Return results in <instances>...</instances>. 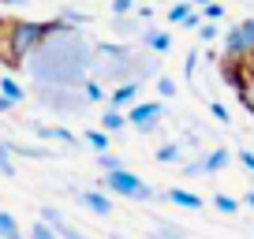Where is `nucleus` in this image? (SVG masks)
Returning <instances> with one entry per match:
<instances>
[{
	"label": "nucleus",
	"instance_id": "1",
	"mask_svg": "<svg viewBox=\"0 0 254 239\" xmlns=\"http://www.w3.org/2000/svg\"><path fill=\"white\" fill-rule=\"evenodd\" d=\"M94 67V45L82 38L79 26L56 19V30L26 56V71L38 86H82Z\"/></svg>",
	"mask_w": 254,
	"mask_h": 239
},
{
	"label": "nucleus",
	"instance_id": "2",
	"mask_svg": "<svg viewBox=\"0 0 254 239\" xmlns=\"http://www.w3.org/2000/svg\"><path fill=\"white\" fill-rule=\"evenodd\" d=\"M56 30V23H38V19H15L4 23V41H0V60L8 67H23L26 56Z\"/></svg>",
	"mask_w": 254,
	"mask_h": 239
},
{
	"label": "nucleus",
	"instance_id": "3",
	"mask_svg": "<svg viewBox=\"0 0 254 239\" xmlns=\"http://www.w3.org/2000/svg\"><path fill=\"white\" fill-rule=\"evenodd\" d=\"M101 187H105V194H120V198H127V202H153V198H157V191H153V187L146 183L142 176L127 172V168L105 172Z\"/></svg>",
	"mask_w": 254,
	"mask_h": 239
},
{
	"label": "nucleus",
	"instance_id": "4",
	"mask_svg": "<svg viewBox=\"0 0 254 239\" xmlns=\"http://www.w3.org/2000/svg\"><path fill=\"white\" fill-rule=\"evenodd\" d=\"M34 97H38L45 109H53L56 116H71V112H79V109L90 105L79 86H34Z\"/></svg>",
	"mask_w": 254,
	"mask_h": 239
},
{
	"label": "nucleus",
	"instance_id": "5",
	"mask_svg": "<svg viewBox=\"0 0 254 239\" xmlns=\"http://www.w3.org/2000/svg\"><path fill=\"white\" fill-rule=\"evenodd\" d=\"M224 56L228 60H254V19H243L224 30Z\"/></svg>",
	"mask_w": 254,
	"mask_h": 239
},
{
	"label": "nucleus",
	"instance_id": "6",
	"mask_svg": "<svg viewBox=\"0 0 254 239\" xmlns=\"http://www.w3.org/2000/svg\"><path fill=\"white\" fill-rule=\"evenodd\" d=\"M161 116H165V105L161 101H138L127 109V123L138 131V135H153L161 123Z\"/></svg>",
	"mask_w": 254,
	"mask_h": 239
},
{
	"label": "nucleus",
	"instance_id": "7",
	"mask_svg": "<svg viewBox=\"0 0 254 239\" xmlns=\"http://www.w3.org/2000/svg\"><path fill=\"white\" fill-rule=\"evenodd\" d=\"M79 206H86L94 217H109L112 213V198L105 191H79Z\"/></svg>",
	"mask_w": 254,
	"mask_h": 239
},
{
	"label": "nucleus",
	"instance_id": "8",
	"mask_svg": "<svg viewBox=\"0 0 254 239\" xmlns=\"http://www.w3.org/2000/svg\"><path fill=\"white\" fill-rule=\"evenodd\" d=\"M109 105L112 109H131V105H138V82H120V86H112Z\"/></svg>",
	"mask_w": 254,
	"mask_h": 239
},
{
	"label": "nucleus",
	"instance_id": "9",
	"mask_svg": "<svg viewBox=\"0 0 254 239\" xmlns=\"http://www.w3.org/2000/svg\"><path fill=\"white\" fill-rule=\"evenodd\" d=\"M142 45L150 49V53H168V49H172V34L168 30H150V26H146L142 30Z\"/></svg>",
	"mask_w": 254,
	"mask_h": 239
},
{
	"label": "nucleus",
	"instance_id": "10",
	"mask_svg": "<svg viewBox=\"0 0 254 239\" xmlns=\"http://www.w3.org/2000/svg\"><path fill=\"white\" fill-rule=\"evenodd\" d=\"M165 198L172 202V206H180V209H202V198L194 191H183V187H168Z\"/></svg>",
	"mask_w": 254,
	"mask_h": 239
},
{
	"label": "nucleus",
	"instance_id": "11",
	"mask_svg": "<svg viewBox=\"0 0 254 239\" xmlns=\"http://www.w3.org/2000/svg\"><path fill=\"white\" fill-rule=\"evenodd\" d=\"M236 97H239V105L254 116V60H247V79H243V86L236 90Z\"/></svg>",
	"mask_w": 254,
	"mask_h": 239
},
{
	"label": "nucleus",
	"instance_id": "12",
	"mask_svg": "<svg viewBox=\"0 0 254 239\" xmlns=\"http://www.w3.org/2000/svg\"><path fill=\"white\" fill-rule=\"evenodd\" d=\"M124 127H127V112L109 105V109H105V116H101V131H105V135H116V131H124Z\"/></svg>",
	"mask_w": 254,
	"mask_h": 239
},
{
	"label": "nucleus",
	"instance_id": "13",
	"mask_svg": "<svg viewBox=\"0 0 254 239\" xmlns=\"http://www.w3.org/2000/svg\"><path fill=\"white\" fill-rule=\"evenodd\" d=\"M228 161H232V150L217 146V150H209L206 157H202V165H206V172H221V168H228Z\"/></svg>",
	"mask_w": 254,
	"mask_h": 239
},
{
	"label": "nucleus",
	"instance_id": "14",
	"mask_svg": "<svg viewBox=\"0 0 254 239\" xmlns=\"http://www.w3.org/2000/svg\"><path fill=\"white\" fill-rule=\"evenodd\" d=\"M0 94L8 97L11 105H23V101H26V90H23V82H15L11 75H4V79H0Z\"/></svg>",
	"mask_w": 254,
	"mask_h": 239
},
{
	"label": "nucleus",
	"instance_id": "15",
	"mask_svg": "<svg viewBox=\"0 0 254 239\" xmlns=\"http://www.w3.org/2000/svg\"><path fill=\"white\" fill-rule=\"evenodd\" d=\"M180 157H183L180 142H161L157 150H153V161H157V165H176Z\"/></svg>",
	"mask_w": 254,
	"mask_h": 239
},
{
	"label": "nucleus",
	"instance_id": "16",
	"mask_svg": "<svg viewBox=\"0 0 254 239\" xmlns=\"http://www.w3.org/2000/svg\"><path fill=\"white\" fill-rule=\"evenodd\" d=\"M34 131H38V135H41V138H56V142H67V146H79V138H75V135H71V131H67V127H41V123H38V127H34Z\"/></svg>",
	"mask_w": 254,
	"mask_h": 239
},
{
	"label": "nucleus",
	"instance_id": "17",
	"mask_svg": "<svg viewBox=\"0 0 254 239\" xmlns=\"http://www.w3.org/2000/svg\"><path fill=\"white\" fill-rule=\"evenodd\" d=\"M0 239H23L19 221H15L11 213H4V209H0Z\"/></svg>",
	"mask_w": 254,
	"mask_h": 239
},
{
	"label": "nucleus",
	"instance_id": "18",
	"mask_svg": "<svg viewBox=\"0 0 254 239\" xmlns=\"http://www.w3.org/2000/svg\"><path fill=\"white\" fill-rule=\"evenodd\" d=\"M79 90H82V97H86V101H105V97H109V94H105V86L94 79V75H86Z\"/></svg>",
	"mask_w": 254,
	"mask_h": 239
},
{
	"label": "nucleus",
	"instance_id": "19",
	"mask_svg": "<svg viewBox=\"0 0 254 239\" xmlns=\"http://www.w3.org/2000/svg\"><path fill=\"white\" fill-rule=\"evenodd\" d=\"M38 221L49 224L53 232H60L64 224H67V221H64V213H60V209H53V206H41V209H38Z\"/></svg>",
	"mask_w": 254,
	"mask_h": 239
},
{
	"label": "nucleus",
	"instance_id": "20",
	"mask_svg": "<svg viewBox=\"0 0 254 239\" xmlns=\"http://www.w3.org/2000/svg\"><path fill=\"white\" fill-rule=\"evenodd\" d=\"M190 11H194V8H190L187 0H176L172 8H168V23H176V26H183V23H187V15H190Z\"/></svg>",
	"mask_w": 254,
	"mask_h": 239
},
{
	"label": "nucleus",
	"instance_id": "21",
	"mask_svg": "<svg viewBox=\"0 0 254 239\" xmlns=\"http://www.w3.org/2000/svg\"><path fill=\"white\" fill-rule=\"evenodd\" d=\"M82 138H86V142H90V146H94V150H97V153H105V150H109V135H105V131H101V127H94V131H86V135H82Z\"/></svg>",
	"mask_w": 254,
	"mask_h": 239
},
{
	"label": "nucleus",
	"instance_id": "22",
	"mask_svg": "<svg viewBox=\"0 0 254 239\" xmlns=\"http://www.w3.org/2000/svg\"><path fill=\"white\" fill-rule=\"evenodd\" d=\"M0 172L8 176V179L15 176V161H11V146L8 142H0Z\"/></svg>",
	"mask_w": 254,
	"mask_h": 239
},
{
	"label": "nucleus",
	"instance_id": "23",
	"mask_svg": "<svg viewBox=\"0 0 254 239\" xmlns=\"http://www.w3.org/2000/svg\"><path fill=\"white\" fill-rule=\"evenodd\" d=\"M213 206H217V213L232 217V213L239 209V202H236V198H228V194H213Z\"/></svg>",
	"mask_w": 254,
	"mask_h": 239
},
{
	"label": "nucleus",
	"instance_id": "24",
	"mask_svg": "<svg viewBox=\"0 0 254 239\" xmlns=\"http://www.w3.org/2000/svg\"><path fill=\"white\" fill-rule=\"evenodd\" d=\"M157 232L168 236V239H187V232H183L180 224H172V221H157Z\"/></svg>",
	"mask_w": 254,
	"mask_h": 239
},
{
	"label": "nucleus",
	"instance_id": "25",
	"mask_svg": "<svg viewBox=\"0 0 254 239\" xmlns=\"http://www.w3.org/2000/svg\"><path fill=\"white\" fill-rule=\"evenodd\" d=\"M60 23H67V26H86V23H90V15H86V11H75V8H67Z\"/></svg>",
	"mask_w": 254,
	"mask_h": 239
},
{
	"label": "nucleus",
	"instance_id": "26",
	"mask_svg": "<svg viewBox=\"0 0 254 239\" xmlns=\"http://www.w3.org/2000/svg\"><path fill=\"white\" fill-rule=\"evenodd\" d=\"M157 97L165 101V97H176V82L168 79V75H157Z\"/></svg>",
	"mask_w": 254,
	"mask_h": 239
},
{
	"label": "nucleus",
	"instance_id": "27",
	"mask_svg": "<svg viewBox=\"0 0 254 239\" xmlns=\"http://www.w3.org/2000/svg\"><path fill=\"white\" fill-rule=\"evenodd\" d=\"M26 239H60V236H56V232L49 228V224H41V221H38L30 232H26Z\"/></svg>",
	"mask_w": 254,
	"mask_h": 239
},
{
	"label": "nucleus",
	"instance_id": "28",
	"mask_svg": "<svg viewBox=\"0 0 254 239\" xmlns=\"http://www.w3.org/2000/svg\"><path fill=\"white\" fill-rule=\"evenodd\" d=\"M97 165H101L105 172H116V168H124V161H120L116 153H97Z\"/></svg>",
	"mask_w": 254,
	"mask_h": 239
},
{
	"label": "nucleus",
	"instance_id": "29",
	"mask_svg": "<svg viewBox=\"0 0 254 239\" xmlns=\"http://www.w3.org/2000/svg\"><path fill=\"white\" fill-rule=\"evenodd\" d=\"M202 19H206V23H221L224 8H221V4H206V8H202Z\"/></svg>",
	"mask_w": 254,
	"mask_h": 239
},
{
	"label": "nucleus",
	"instance_id": "30",
	"mask_svg": "<svg viewBox=\"0 0 254 239\" xmlns=\"http://www.w3.org/2000/svg\"><path fill=\"white\" fill-rule=\"evenodd\" d=\"M56 236H60V239H90L86 232H79V228H75V224H64V228L56 232Z\"/></svg>",
	"mask_w": 254,
	"mask_h": 239
},
{
	"label": "nucleus",
	"instance_id": "31",
	"mask_svg": "<svg viewBox=\"0 0 254 239\" xmlns=\"http://www.w3.org/2000/svg\"><path fill=\"white\" fill-rule=\"evenodd\" d=\"M217 34H221V26H217V23H202V26H198V38H202V41H213Z\"/></svg>",
	"mask_w": 254,
	"mask_h": 239
},
{
	"label": "nucleus",
	"instance_id": "32",
	"mask_svg": "<svg viewBox=\"0 0 254 239\" xmlns=\"http://www.w3.org/2000/svg\"><path fill=\"white\" fill-rule=\"evenodd\" d=\"M131 8H135V0H112V19H116V15H127Z\"/></svg>",
	"mask_w": 254,
	"mask_h": 239
},
{
	"label": "nucleus",
	"instance_id": "33",
	"mask_svg": "<svg viewBox=\"0 0 254 239\" xmlns=\"http://www.w3.org/2000/svg\"><path fill=\"white\" fill-rule=\"evenodd\" d=\"M194 67H198V53H187V60H183V75H194Z\"/></svg>",
	"mask_w": 254,
	"mask_h": 239
},
{
	"label": "nucleus",
	"instance_id": "34",
	"mask_svg": "<svg viewBox=\"0 0 254 239\" xmlns=\"http://www.w3.org/2000/svg\"><path fill=\"white\" fill-rule=\"evenodd\" d=\"M209 112H213V116L221 120V123H228V109H224L221 101H213V105H209Z\"/></svg>",
	"mask_w": 254,
	"mask_h": 239
},
{
	"label": "nucleus",
	"instance_id": "35",
	"mask_svg": "<svg viewBox=\"0 0 254 239\" xmlns=\"http://www.w3.org/2000/svg\"><path fill=\"white\" fill-rule=\"evenodd\" d=\"M239 165H243L247 172H254V153L251 150H239Z\"/></svg>",
	"mask_w": 254,
	"mask_h": 239
},
{
	"label": "nucleus",
	"instance_id": "36",
	"mask_svg": "<svg viewBox=\"0 0 254 239\" xmlns=\"http://www.w3.org/2000/svg\"><path fill=\"white\" fill-rule=\"evenodd\" d=\"M198 172H206V165H202V161H190V165H183V176H198Z\"/></svg>",
	"mask_w": 254,
	"mask_h": 239
},
{
	"label": "nucleus",
	"instance_id": "37",
	"mask_svg": "<svg viewBox=\"0 0 254 239\" xmlns=\"http://www.w3.org/2000/svg\"><path fill=\"white\" fill-rule=\"evenodd\" d=\"M138 26H142V23H150V19H153V8H150V4H142V8H138Z\"/></svg>",
	"mask_w": 254,
	"mask_h": 239
},
{
	"label": "nucleus",
	"instance_id": "38",
	"mask_svg": "<svg viewBox=\"0 0 254 239\" xmlns=\"http://www.w3.org/2000/svg\"><path fill=\"white\" fill-rule=\"evenodd\" d=\"M11 109H15V105H11V101H8V97L0 94V112H11Z\"/></svg>",
	"mask_w": 254,
	"mask_h": 239
},
{
	"label": "nucleus",
	"instance_id": "39",
	"mask_svg": "<svg viewBox=\"0 0 254 239\" xmlns=\"http://www.w3.org/2000/svg\"><path fill=\"white\" fill-rule=\"evenodd\" d=\"M243 206H247V209H254V191H247V194H243Z\"/></svg>",
	"mask_w": 254,
	"mask_h": 239
},
{
	"label": "nucleus",
	"instance_id": "40",
	"mask_svg": "<svg viewBox=\"0 0 254 239\" xmlns=\"http://www.w3.org/2000/svg\"><path fill=\"white\" fill-rule=\"evenodd\" d=\"M190 8H206V4H213V0H187Z\"/></svg>",
	"mask_w": 254,
	"mask_h": 239
},
{
	"label": "nucleus",
	"instance_id": "41",
	"mask_svg": "<svg viewBox=\"0 0 254 239\" xmlns=\"http://www.w3.org/2000/svg\"><path fill=\"white\" fill-rule=\"evenodd\" d=\"M0 4H8V8H19V4H30V0H0Z\"/></svg>",
	"mask_w": 254,
	"mask_h": 239
},
{
	"label": "nucleus",
	"instance_id": "42",
	"mask_svg": "<svg viewBox=\"0 0 254 239\" xmlns=\"http://www.w3.org/2000/svg\"><path fill=\"white\" fill-rule=\"evenodd\" d=\"M109 239H127V236H116V232H112V236H109Z\"/></svg>",
	"mask_w": 254,
	"mask_h": 239
},
{
	"label": "nucleus",
	"instance_id": "43",
	"mask_svg": "<svg viewBox=\"0 0 254 239\" xmlns=\"http://www.w3.org/2000/svg\"><path fill=\"white\" fill-rule=\"evenodd\" d=\"M0 79H4V71H0Z\"/></svg>",
	"mask_w": 254,
	"mask_h": 239
}]
</instances>
